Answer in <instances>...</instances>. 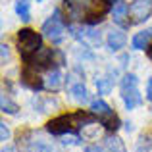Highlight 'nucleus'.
Wrapping results in <instances>:
<instances>
[{
  "label": "nucleus",
  "mask_w": 152,
  "mask_h": 152,
  "mask_svg": "<svg viewBox=\"0 0 152 152\" xmlns=\"http://www.w3.org/2000/svg\"><path fill=\"white\" fill-rule=\"evenodd\" d=\"M42 39L39 33H35L33 29H21L18 35V50L25 60H31L41 52L42 48Z\"/></svg>",
  "instance_id": "nucleus-1"
},
{
  "label": "nucleus",
  "mask_w": 152,
  "mask_h": 152,
  "mask_svg": "<svg viewBox=\"0 0 152 152\" xmlns=\"http://www.w3.org/2000/svg\"><path fill=\"white\" fill-rule=\"evenodd\" d=\"M139 79L135 73H125L121 77V85H119V91H121V100L125 104L127 110H133L139 104L142 102V96L139 93Z\"/></svg>",
  "instance_id": "nucleus-2"
},
{
  "label": "nucleus",
  "mask_w": 152,
  "mask_h": 152,
  "mask_svg": "<svg viewBox=\"0 0 152 152\" xmlns=\"http://www.w3.org/2000/svg\"><path fill=\"white\" fill-rule=\"evenodd\" d=\"M64 31H66L64 19L60 18V12L56 10L54 14H52L50 18L45 21V25H42V33H45V37L50 39L54 45H60V42L64 41V35H66Z\"/></svg>",
  "instance_id": "nucleus-3"
},
{
  "label": "nucleus",
  "mask_w": 152,
  "mask_h": 152,
  "mask_svg": "<svg viewBox=\"0 0 152 152\" xmlns=\"http://www.w3.org/2000/svg\"><path fill=\"white\" fill-rule=\"evenodd\" d=\"M131 14V23H142L152 15V0H137L133 6L129 8Z\"/></svg>",
  "instance_id": "nucleus-4"
},
{
  "label": "nucleus",
  "mask_w": 152,
  "mask_h": 152,
  "mask_svg": "<svg viewBox=\"0 0 152 152\" xmlns=\"http://www.w3.org/2000/svg\"><path fill=\"white\" fill-rule=\"evenodd\" d=\"M21 81L25 83L27 87L35 89V91L41 89V87H45V81H41V77H39V67L35 66V64H27V67L21 73Z\"/></svg>",
  "instance_id": "nucleus-5"
},
{
  "label": "nucleus",
  "mask_w": 152,
  "mask_h": 152,
  "mask_svg": "<svg viewBox=\"0 0 152 152\" xmlns=\"http://www.w3.org/2000/svg\"><path fill=\"white\" fill-rule=\"evenodd\" d=\"M125 42H127V37H125V33H123L121 29H112L110 33H108V37H106V45H108V48L112 52L121 50L123 46H125Z\"/></svg>",
  "instance_id": "nucleus-6"
},
{
  "label": "nucleus",
  "mask_w": 152,
  "mask_h": 152,
  "mask_svg": "<svg viewBox=\"0 0 152 152\" xmlns=\"http://www.w3.org/2000/svg\"><path fill=\"white\" fill-rule=\"evenodd\" d=\"M62 83H64L62 71H60L58 67H54V69H50L48 73H46V77H45V89H48V91H58L60 87H62Z\"/></svg>",
  "instance_id": "nucleus-7"
},
{
  "label": "nucleus",
  "mask_w": 152,
  "mask_h": 152,
  "mask_svg": "<svg viewBox=\"0 0 152 152\" xmlns=\"http://www.w3.org/2000/svg\"><path fill=\"white\" fill-rule=\"evenodd\" d=\"M27 148H29V152H56L54 145L45 137H35L33 141L27 142Z\"/></svg>",
  "instance_id": "nucleus-8"
},
{
  "label": "nucleus",
  "mask_w": 152,
  "mask_h": 152,
  "mask_svg": "<svg viewBox=\"0 0 152 152\" xmlns=\"http://www.w3.org/2000/svg\"><path fill=\"white\" fill-rule=\"evenodd\" d=\"M150 39H152V29L139 31V33L133 37V41H131V46H133L135 50H142V48H146V46H148Z\"/></svg>",
  "instance_id": "nucleus-9"
},
{
  "label": "nucleus",
  "mask_w": 152,
  "mask_h": 152,
  "mask_svg": "<svg viewBox=\"0 0 152 152\" xmlns=\"http://www.w3.org/2000/svg\"><path fill=\"white\" fill-rule=\"evenodd\" d=\"M69 93H71V96H73V100L79 102V104H85L89 100V91H87V87L83 85V81L75 83L73 87H69Z\"/></svg>",
  "instance_id": "nucleus-10"
},
{
  "label": "nucleus",
  "mask_w": 152,
  "mask_h": 152,
  "mask_svg": "<svg viewBox=\"0 0 152 152\" xmlns=\"http://www.w3.org/2000/svg\"><path fill=\"white\" fill-rule=\"evenodd\" d=\"M127 14H129V6H127L125 2H121V0H115L114 6H112V15H114V19L118 23H121Z\"/></svg>",
  "instance_id": "nucleus-11"
},
{
  "label": "nucleus",
  "mask_w": 152,
  "mask_h": 152,
  "mask_svg": "<svg viewBox=\"0 0 152 152\" xmlns=\"http://www.w3.org/2000/svg\"><path fill=\"white\" fill-rule=\"evenodd\" d=\"M112 89H114V79L104 75V77H98L96 79V91L98 94H110Z\"/></svg>",
  "instance_id": "nucleus-12"
},
{
  "label": "nucleus",
  "mask_w": 152,
  "mask_h": 152,
  "mask_svg": "<svg viewBox=\"0 0 152 152\" xmlns=\"http://www.w3.org/2000/svg\"><path fill=\"white\" fill-rule=\"evenodd\" d=\"M106 150L108 152H127L125 145L119 137H108L106 139Z\"/></svg>",
  "instance_id": "nucleus-13"
},
{
  "label": "nucleus",
  "mask_w": 152,
  "mask_h": 152,
  "mask_svg": "<svg viewBox=\"0 0 152 152\" xmlns=\"http://www.w3.org/2000/svg\"><path fill=\"white\" fill-rule=\"evenodd\" d=\"M15 12L23 21H29L31 19V12H29V0H18L15 2Z\"/></svg>",
  "instance_id": "nucleus-14"
},
{
  "label": "nucleus",
  "mask_w": 152,
  "mask_h": 152,
  "mask_svg": "<svg viewBox=\"0 0 152 152\" xmlns=\"http://www.w3.org/2000/svg\"><path fill=\"white\" fill-rule=\"evenodd\" d=\"M0 106H2V112H6V114H15V112H18V104L12 102L6 93L0 96Z\"/></svg>",
  "instance_id": "nucleus-15"
},
{
  "label": "nucleus",
  "mask_w": 152,
  "mask_h": 152,
  "mask_svg": "<svg viewBox=\"0 0 152 152\" xmlns=\"http://www.w3.org/2000/svg\"><path fill=\"white\" fill-rule=\"evenodd\" d=\"M0 139H2L4 142H6L8 139H10V129H8V125H6L4 121L0 123Z\"/></svg>",
  "instance_id": "nucleus-16"
},
{
  "label": "nucleus",
  "mask_w": 152,
  "mask_h": 152,
  "mask_svg": "<svg viewBox=\"0 0 152 152\" xmlns=\"http://www.w3.org/2000/svg\"><path fill=\"white\" fill-rule=\"evenodd\" d=\"M0 48H2V64H6V62H8V58H10V48H8L6 45H2Z\"/></svg>",
  "instance_id": "nucleus-17"
},
{
  "label": "nucleus",
  "mask_w": 152,
  "mask_h": 152,
  "mask_svg": "<svg viewBox=\"0 0 152 152\" xmlns=\"http://www.w3.org/2000/svg\"><path fill=\"white\" fill-rule=\"evenodd\" d=\"M62 142H64L66 146H67V145H69V146H73V145H79V139H77V137H69V139H67V137H66Z\"/></svg>",
  "instance_id": "nucleus-18"
},
{
  "label": "nucleus",
  "mask_w": 152,
  "mask_h": 152,
  "mask_svg": "<svg viewBox=\"0 0 152 152\" xmlns=\"http://www.w3.org/2000/svg\"><path fill=\"white\" fill-rule=\"evenodd\" d=\"M85 152H104V148H102L100 145H89L85 148Z\"/></svg>",
  "instance_id": "nucleus-19"
},
{
  "label": "nucleus",
  "mask_w": 152,
  "mask_h": 152,
  "mask_svg": "<svg viewBox=\"0 0 152 152\" xmlns=\"http://www.w3.org/2000/svg\"><path fill=\"white\" fill-rule=\"evenodd\" d=\"M146 98L152 100V77H148V81H146Z\"/></svg>",
  "instance_id": "nucleus-20"
},
{
  "label": "nucleus",
  "mask_w": 152,
  "mask_h": 152,
  "mask_svg": "<svg viewBox=\"0 0 152 152\" xmlns=\"http://www.w3.org/2000/svg\"><path fill=\"white\" fill-rule=\"evenodd\" d=\"M2 152H18V150H15V146H4Z\"/></svg>",
  "instance_id": "nucleus-21"
},
{
  "label": "nucleus",
  "mask_w": 152,
  "mask_h": 152,
  "mask_svg": "<svg viewBox=\"0 0 152 152\" xmlns=\"http://www.w3.org/2000/svg\"><path fill=\"white\" fill-rule=\"evenodd\" d=\"M123 125H125V129H127V131H133V123H131V121H125Z\"/></svg>",
  "instance_id": "nucleus-22"
},
{
  "label": "nucleus",
  "mask_w": 152,
  "mask_h": 152,
  "mask_svg": "<svg viewBox=\"0 0 152 152\" xmlns=\"http://www.w3.org/2000/svg\"><path fill=\"white\" fill-rule=\"evenodd\" d=\"M150 58H152V48H150Z\"/></svg>",
  "instance_id": "nucleus-23"
},
{
  "label": "nucleus",
  "mask_w": 152,
  "mask_h": 152,
  "mask_svg": "<svg viewBox=\"0 0 152 152\" xmlns=\"http://www.w3.org/2000/svg\"><path fill=\"white\" fill-rule=\"evenodd\" d=\"M37 2H42V0H37Z\"/></svg>",
  "instance_id": "nucleus-24"
},
{
  "label": "nucleus",
  "mask_w": 152,
  "mask_h": 152,
  "mask_svg": "<svg viewBox=\"0 0 152 152\" xmlns=\"http://www.w3.org/2000/svg\"><path fill=\"white\" fill-rule=\"evenodd\" d=\"M150 152H152V148H150Z\"/></svg>",
  "instance_id": "nucleus-25"
}]
</instances>
